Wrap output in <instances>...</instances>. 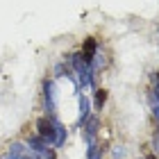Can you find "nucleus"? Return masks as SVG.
<instances>
[{
	"label": "nucleus",
	"mask_w": 159,
	"mask_h": 159,
	"mask_svg": "<svg viewBox=\"0 0 159 159\" xmlns=\"http://www.w3.org/2000/svg\"><path fill=\"white\" fill-rule=\"evenodd\" d=\"M37 129H39V139H43L55 148H61L64 141H66V129L57 118H39Z\"/></svg>",
	"instance_id": "f257e3e1"
},
{
	"label": "nucleus",
	"mask_w": 159,
	"mask_h": 159,
	"mask_svg": "<svg viewBox=\"0 0 159 159\" xmlns=\"http://www.w3.org/2000/svg\"><path fill=\"white\" fill-rule=\"evenodd\" d=\"M27 146H30V150H32L39 159H55L52 148H48V143L43 141V139H39V136H32V139L27 141Z\"/></svg>",
	"instance_id": "f03ea898"
},
{
	"label": "nucleus",
	"mask_w": 159,
	"mask_h": 159,
	"mask_svg": "<svg viewBox=\"0 0 159 159\" xmlns=\"http://www.w3.org/2000/svg\"><path fill=\"white\" fill-rule=\"evenodd\" d=\"M96 50H98V43H96V39H86L84 41V48H82V59H84V64H89V66H93V57H96Z\"/></svg>",
	"instance_id": "7ed1b4c3"
},
{
	"label": "nucleus",
	"mask_w": 159,
	"mask_h": 159,
	"mask_svg": "<svg viewBox=\"0 0 159 159\" xmlns=\"http://www.w3.org/2000/svg\"><path fill=\"white\" fill-rule=\"evenodd\" d=\"M89 114H91V102L86 96H80V125H84L89 120Z\"/></svg>",
	"instance_id": "20e7f679"
},
{
	"label": "nucleus",
	"mask_w": 159,
	"mask_h": 159,
	"mask_svg": "<svg viewBox=\"0 0 159 159\" xmlns=\"http://www.w3.org/2000/svg\"><path fill=\"white\" fill-rule=\"evenodd\" d=\"M96 129H98V120L96 118H89V123H84V141L86 143H93Z\"/></svg>",
	"instance_id": "39448f33"
},
{
	"label": "nucleus",
	"mask_w": 159,
	"mask_h": 159,
	"mask_svg": "<svg viewBox=\"0 0 159 159\" xmlns=\"http://www.w3.org/2000/svg\"><path fill=\"white\" fill-rule=\"evenodd\" d=\"M43 91H46V107H48V111H52L55 109V100H52L55 98V93H52L55 91V84L52 82H46V84H43Z\"/></svg>",
	"instance_id": "423d86ee"
},
{
	"label": "nucleus",
	"mask_w": 159,
	"mask_h": 159,
	"mask_svg": "<svg viewBox=\"0 0 159 159\" xmlns=\"http://www.w3.org/2000/svg\"><path fill=\"white\" fill-rule=\"evenodd\" d=\"M5 159H23V146H20V143H14L9 148V152L5 155Z\"/></svg>",
	"instance_id": "0eeeda50"
},
{
	"label": "nucleus",
	"mask_w": 159,
	"mask_h": 159,
	"mask_svg": "<svg viewBox=\"0 0 159 159\" xmlns=\"http://www.w3.org/2000/svg\"><path fill=\"white\" fill-rule=\"evenodd\" d=\"M86 157H89V159H102V148H98L96 143H89V150H86Z\"/></svg>",
	"instance_id": "6e6552de"
},
{
	"label": "nucleus",
	"mask_w": 159,
	"mask_h": 159,
	"mask_svg": "<svg viewBox=\"0 0 159 159\" xmlns=\"http://www.w3.org/2000/svg\"><path fill=\"white\" fill-rule=\"evenodd\" d=\"M105 102H107V91L105 89H98L96 91V109H102Z\"/></svg>",
	"instance_id": "1a4fd4ad"
},
{
	"label": "nucleus",
	"mask_w": 159,
	"mask_h": 159,
	"mask_svg": "<svg viewBox=\"0 0 159 159\" xmlns=\"http://www.w3.org/2000/svg\"><path fill=\"white\" fill-rule=\"evenodd\" d=\"M146 159H157V157H155V155H148V157H146Z\"/></svg>",
	"instance_id": "9d476101"
}]
</instances>
